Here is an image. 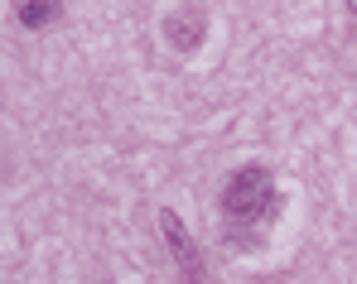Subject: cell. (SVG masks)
Listing matches in <instances>:
<instances>
[{
  "label": "cell",
  "mask_w": 357,
  "mask_h": 284,
  "mask_svg": "<svg viewBox=\"0 0 357 284\" xmlns=\"http://www.w3.org/2000/svg\"><path fill=\"white\" fill-rule=\"evenodd\" d=\"M20 19L24 24H49V19H59V5H24Z\"/></svg>",
  "instance_id": "7a4b0ae2"
},
{
  "label": "cell",
  "mask_w": 357,
  "mask_h": 284,
  "mask_svg": "<svg viewBox=\"0 0 357 284\" xmlns=\"http://www.w3.org/2000/svg\"><path fill=\"white\" fill-rule=\"evenodd\" d=\"M266 203H271V173L266 169H237L227 178V188H222V207L232 212V217H256V212H266Z\"/></svg>",
  "instance_id": "6da1fadb"
}]
</instances>
